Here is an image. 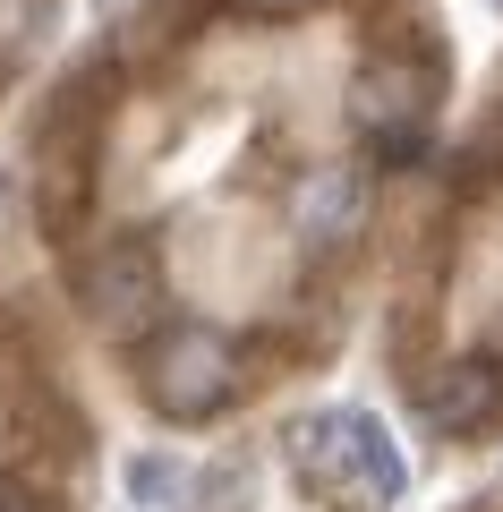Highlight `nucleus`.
<instances>
[{"mask_svg":"<svg viewBox=\"0 0 503 512\" xmlns=\"http://www.w3.org/2000/svg\"><path fill=\"white\" fill-rule=\"evenodd\" d=\"M137 376H145V402L162 410V419H222V410L248 393V367H239V350L222 342L214 325H162L145 333L137 350Z\"/></svg>","mask_w":503,"mask_h":512,"instance_id":"1","label":"nucleus"},{"mask_svg":"<svg viewBox=\"0 0 503 512\" xmlns=\"http://www.w3.org/2000/svg\"><path fill=\"white\" fill-rule=\"evenodd\" d=\"M77 299H86L94 325L145 333L162 316V248H154V239H137V231L86 248V256H77Z\"/></svg>","mask_w":503,"mask_h":512,"instance_id":"2","label":"nucleus"},{"mask_svg":"<svg viewBox=\"0 0 503 512\" xmlns=\"http://www.w3.org/2000/svg\"><path fill=\"white\" fill-rule=\"evenodd\" d=\"M435 94H444V60H418L410 69V52H376L350 77V120L367 137H427Z\"/></svg>","mask_w":503,"mask_h":512,"instance_id":"3","label":"nucleus"},{"mask_svg":"<svg viewBox=\"0 0 503 512\" xmlns=\"http://www.w3.org/2000/svg\"><path fill=\"white\" fill-rule=\"evenodd\" d=\"M367 214H376V188H367L359 163H316V171L290 180V231H299L316 256L350 248V239L367 231Z\"/></svg>","mask_w":503,"mask_h":512,"instance_id":"4","label":"nucleus"},{"mask_svg":"<svg viewBox=\"0 0 503 512\" xmlns=\"http://www.w3.org/2000/svg\"><path fill=\"white\" fill-rule=\"evenodd\" d=\"M418 410H427V427H444V436H478V427H495L503 419V359L461 350V359L418 367Z\"/></svg>","mask_w":503,"mask_h":512,"instance_id":"5","label":"nucleus"},{"mask_svg":"<svg viewBox=\"0 0 503 512\" xmlns=\"http://www.w3.org/2000/svg\"><path fill=\"white\" fill-rule=\"evenodd\" d=\"M342 444H350V461H359V478H367L376 504H401V495H410V461H401V444L384 436L376 410H342Z\"/></svg>","mask_w":503,"mask_h":512,"instance_id":"6","label":"nucleus"},{"mask_svg":"<svg viewBox=\"0 0 503 512\" xmlns=\"http://www.w3.org/2000/svg\"><path fill=\"white\" fill-rule=\"evenodd\" d=\"M333 333H342V308H333L324 291H307L299 308H290V325L273 333V350H290V359H316V350L333 342Z\"/></svg>","mask_w":503,"mask_h":512,"instance_id":"7","label":"nucleus"},{"mask_svg":"<svg viewBox=\"0 0 503 512\" xmlns=\"http://www.w3.org/2000/svg\"><path fill=\"white\" fill-rule=\"evenodd\" d=\"M452 171H461V188H486V180H503V111L478 128V137H469V146H461V163H452Z\"/></svg>","mask_w":503,"mask_h":512,"instance_id":"8","label":"nucleus"},{"mask_svg":"<svg viewBox=\"0 0 503 512\" xmlns=\"http://www.w3.org/2000/svg\"><path fill=\"white\" fill-rule=\"evenodd\" d=\"M128 495H137L145 512H154V504H171V495H180V470H171V461H154V453H145V461H128Z\"/></svg>","mask_w":503,"mask_h":512,"instance_id":"9","label":"nucleus"},{"mask_svg":"<svg viewBox=\"0 0 503 512\" xmlns=\"http://www.w3.org/2000/svg\"><path fill=\"white\" fill-rule=\"evenodd\" d=\"M26 35H43V0H0V52H18Z\"/></svg>","mask_w":503,"mask_h":512,"instance_id":"10","label":"nucleus"},{"mask_svg":"<svg viewBox=\"0 0 503 512\" xmlns=\"http://www.w3.org/2000/svg\"><path fill=\"white\" fill-rule=\"evenodd\" d=\"M0 512H43V504H35V487H26V478H18V470L0 478Z\"/></svg>","mask_w":503,"mask_h":512,"instance_id":"11","label":"nucleus"},{"mask_svg":"<svg viewBox=\"0 0 503 512\" xmlns=\"http://www.w3.org/2000/svg\"><path fill=\"white\" fill-rule=\"evenodd\" d=\"M239 9H256V18H299V9H316V0H239Z\"/></svg>","mask_w":503,"mask_h":512,"instance_id":"12","label":"nucleus"},{"mask_svg":"<svg viewBox=\"0 0 503 512\" xmlns=\"http://www.w3.org/2000/svg\"><path fill=\"white\" fill-rule=\"evenodd\" d=\"M0 86H9V77H0Z\"/></svg>","mask_w":503,"mask_h":512,"instance_id":"13","label":"nucleus"},{"mask_svg":"<svg viewBox=\"0 0 503 512\" xmlns=\"http://www.w3.org/2000/svg\"><path fill=\"white\" fill-rule=\"evenodd\" d=\"M495 9H503V0H495Z\"/></svg>","mask_w":503,"mask_h":512,"instance_id":"14","label":"nucleus"}]
</instances>
